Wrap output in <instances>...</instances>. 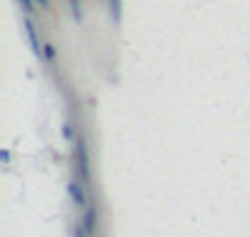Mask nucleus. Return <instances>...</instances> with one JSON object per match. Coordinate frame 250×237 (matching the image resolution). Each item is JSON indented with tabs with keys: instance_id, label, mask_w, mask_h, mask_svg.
I'll use <instances>...</instances> for the list:
<instances>
[{
	"instance_id": "6",
	"label": "nucleus",
	"mask_w": 250,
	"mask_h": 237,
	"mask_svg": "<svg viewBox=\"0 0 250 237\" xmlns=\"http://www.w3.org/2000/svg\"><path fill=\"white\" fill-rule=\"evenodd\" d=\"M68 3H70L73 20H75V23H80V20H83V8H80V0H68Z\"/></svg>"
},
{
	"instance_id": "3",
	"label": "nucleus",
	"mask_w": 250,
	"mask_h": 237,
	"mask_svg": "<svg viewBox=\"0 0 250 237\" xmlns=\"http://www.w3.org/2000/svg\"><path fill=\"white\" fill-rule=\"evenodd\" d=\"M23 28H25V35H28V42H30V50L35 55H43V45H40V40H38V33H35V23L30 20V15L23 18Z\"/></svg>"
},
{
	"instance_id": "1",
	"label": "nucleus",
	"mask_w": 250,
	"mask_h": 237,
	"mask_svg": "<svg viewBox=\"0 0 250 237\" xmlns=\"http://www.w3.org/2000/svg\"><path fill=\"white\" fill-rule=\"evenodd\" d=\"M75 170H78V182L88 185L90 182V160H88L85 138H75Z\"/></svg>"
},
{
	"instance_id": "10",
	"label": "nucleus",
	"mask_w": 250,
	"mask_h": 237,
	"mask_svg": "<svg viewBox=\"0 0 250 237\" xmlns=\"http://www.w3.org/2000/svg\"><path fill=\"white\" fill-rule=\"evenodd\" d=\"M35 5H40V8H48V0H35Z\"/></svg>"
},
{
	"instance_id": "8",
	"label": "nucleus",
	"mask_w": 250,
	"mask_h": 237,
	"mask_svg": "<svg viewBox=\"0 0 250 237\" xmlns=\"http://www.w3.org/2000/svg\"><path fill=\"white\" fill-rule=\"evenodd\" d=\"M45 58H48V60H53V58H55V53H53V48H45Z\"/></svg>"
},
{
	"instance_id": "9",
	"label": "nucleus",
	"mask_w": 250,
	"mask_h": 237,
	"mask_svg": "<svg viewBox=\"0 0 250 237\" xmlns=\"http://www.w3.org/2000/svg\"><path fill=\"white\" fill-rule=\"evenodd\" d=\"M0 158H3V162H8V160H10V153H8V150H3V153H0Z\"/></svg>"
},
{
	"instance_id": "5",
	"label": "nucleus",
	"mask_w": 250,
	"mask_h": 237,
	"mask_svg": "<svg viewBox=\"0 0 250 237\" xmlns=\"http://www.w3.org/2000/svg\"><path fill=\"white\" fill-rule=\"evenodd\" d=\"M108 8H110V18L115 20V23H120V18H123V8H120V0H105Z\"/></svg>"
},
{
	"instance_id": "2",
	"label": "nucleus",
	"mask_w": 250,
	"mask_h": 237,
	"mask_svg": "<svg viewBox=\"0 0 250 237\" xmlns=\"http://www.w3.org/2000/svg\"><path fill=\"white\" fill-rule=\"evenodd\" d=\"M80 227H83V232H85L88 237L95 235V230H98V207L95 205L85 207V212H83V217H80Z\"/></svg>"
},
{
	"instance_id": "7",
	"label": "nucleus",
	"mask_w": 250,
	"mask_h": 237,
	"mask_svg": "<svg viewBox=\"0 0 250 237\" xmlns=\"http://www.w3.org/2000/svg\"><path fill=\"white\" fill-rule=\"evenodd\" d=\"M20 3V8H23L25 13H33V8H35V0H18Z\"/></svg>"
},
{
	"instance_id": "4",
	"label": "nucleus",
	"mask_w": 250,
	"mask_h": 237,
	"mask_svg": "<svg viewBox=\"0 0 250 237\" xmlns=\"http://www.w3.org/2000/svg\"><path fill=\"white\" fill-rule=\"evenodd\" d=\"M68 192H70V200L78 205V207H85L88 205V198H85V190H83V182H70L68 185Z\"/></svg>"
}]
</instances>
